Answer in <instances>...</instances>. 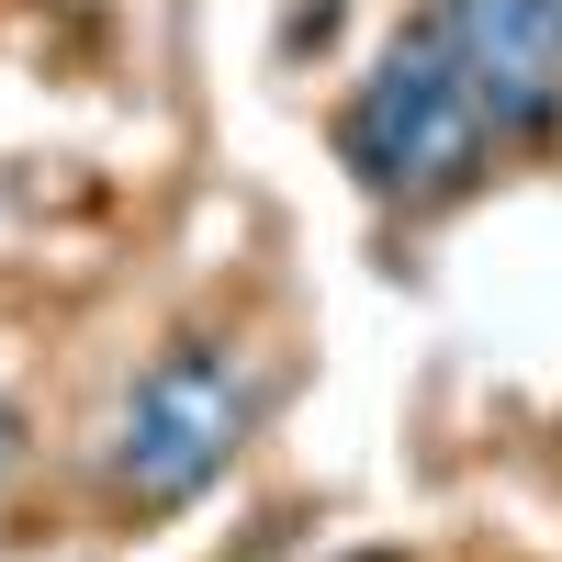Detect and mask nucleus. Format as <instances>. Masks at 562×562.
I'll list each match as a JSON object with an SVG mask.
<instances>
[{
  "label": "nucleus",
  "instance_id": "3",
  "mask_svg": "<svg viewBox=\"0 0 562 562\" xmlns=\"http://www.w3.org/2000/svg\"><path fill=\"white\" fill-rule=\"evenodd\" d=\"M428 34L473 79L495 135H551L562 124V0H439Z\"/></svg>",
  "mask_w": 562,
  "mask_h": 562
},
{
  "label": "nucleus",
  "instance_id": "4",
  "mask_svg": "<svg viewBox=\"0 0 562 562\" xmlns=\"http://www.w3.org/2000/svg\"><path fill=\"white\" fill-rule=\"evenodd\" d=\"M12 473H23V416L0 405V484H12Z\"/></svg>",
  "mask_w": 562,
  "mask_h": 562
},
{
  "label": "nucleus",
  "instance_id": "2",
  "mask_svg": "<svg viewBox=\"0 0 562 562\" xmlns=\"http://www.w3.org/2000/svg\"><path fill=\"white\" fill-rule=\"evenodd\" d=\"M338 158H349V180L371 203H450V192H473V169L495 158V124L473 102V79L439 57L428 23L394 34L383 57H371V79L338 102Z\"/></svg>",
  "mask_w": 562,
  "mask_h": 562
},
{
  "label": "nucleus",
  "instance_id": "1",
  "mask_svg": "<svg viewBox=\"0 0 562 562\" xmlns=\"http://www.w3.org/2000/svg\"><path fill=\"white\" fill-rule=\"evenodd\" d=\"M248 439H259V371L225 338H169L113 394L102 439H90V473H102V495L124 518H180V506H203L237 473Z\"/></svg>",
  "mask_w": 562,
  "mask_h": 562
}]
</instances>
